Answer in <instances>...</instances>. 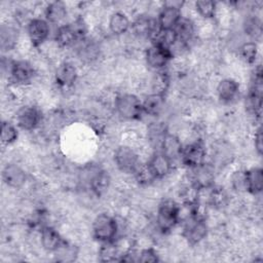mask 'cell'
I'll list each match as a JSON object with an SVG mask.
<instances>
[{
	"label": "cell",
	"mask_w": 263,
	"mask_h": 263,
	"mask_svg": "<svg viewBox=\"0 0 263 263\" xmlns=\"http://www.w3.org/2000/svg\"><path fill=\"white\" fill-rule=\"evenodd\" d=\"M179 222L180 205L171 199L161 201L156 214V224L158 229L163 233H167L173 230Z\"/></svg>",
	"instance_id": "cell-1"
},
{
	"label": "cell",
	"mask_w": 263,
	"mask_h": 263,
	"mask_svg": "<svg viewBox=\"0 0 263 263\" xmlns=\"http://www.w3.org/2000/svg\"><path fill=\"white\" fill-rule=\"evenodd\" d=\"M115 110L121 118L126 120H139L144 114L142 101L132 93L119 95L115 99Z\"/></svg>",
	"instance_id": "cell-2"
},
{
	"label": "cell",
	"mask_w": 263,
	"mask_h": 263,
	"mask_svg": "<svg viewBox=\"0 0 263 263\" xmlns=\"http://www.w3.org/2000/svg\"><path fill=\"white\" fill-rule=\"evenodd\" d=\"M118 232V223L116 219L108 214H100L92 223V235L96 240L104 243L116 238Z\"/></svg>",
	"instance_id": "cell-3"
},
{
	"label": "cell",
	"mask_w": 263,
	"mask_h": 263,
	"mask_svg": "<svg viewBox=\"0 0 263 263\" xmlns=\"http://www.w3.org/2000/svg\"><path fill=\"white\" fill-rule=\"evenodd\" d=\"M208 234V225L205 219L191 217L186 220L182 235L190 246L199 243Z\"/></svg>",
	"instance_id": "cell-4"
},
{
	"label": "cell",
	"mask_w": 263,
	"mask_h": 263,
	"mask_svg": "<svg viewBox=\"0 0 263 263\" xmlns=\"http://www.w3.org/2000/svg\"><path fill=\"white\" fill-rule=\"evenodd\" d=\"M181 6L182 3L180 2L164 3V6L161 8L157 17V23L161 30L166 31L176 28L182 18Z\"/></svg>",
	"instance_id": "cell-5"
},
{
	"label": "cell",
	"mask_w": 263,
	"mask_h": 263,
	"mask_svg": "<svg viewBox=\"0 0 263 263\" xmlns=\"http://www.w3.org/2000/svg\"><path fill=\"white\" fill-rule=\"evenodd\" d=\"M173 58V51L170 48L159 44H151L145 53V59L148 66L157 71L162 70Z\"/></svg>",
	"instance_id": "cell-6"
},
{
	"label": "cell",
	"mask_w": 263,
	"mask_h": 263,
	"mask_svg": "<svg viewBox=\"0 0 263 263\" xmlns=\"http://www.w3.org/2000/svg\"><path fill=\"white\" fill-rule=\"evenodd\" d=\"M114 161L119 171L125 174H134L140 164L138 154L128 146H119L114 152Z\"/></svg>",
	"instance_id": "cell-7"
},
{
	"label": "cell",
	"mask_w": 263,
	"mask_h": 263,
	"mask_svg": "<svg viewBox=\"0 0 263 263\" xmlns=\"http://www.w3.org/2000/svg\"><path fill=\"white\" fill-rule=\"evenodd\" d=\"M205 156L206 150L203 144L201 142H194L183 147L180 159L185 166L191 170L204 163Z\"/></svg>",
	"instance_id": "cell-8"
},
{
	"label": "cell",
	"mask_w": 263,
	"mask_h": 263,
	"mask_svg": "<svg viewBox=\"0 0 263 263\" xmlns=\"http://www.w3.org/2000/svg\"><path fill=\"white\" fill-rule=\"evenodd\" d=\"M84 179L89 189L96 195L103 194L110 185V176L108 172L97 166L90 167V170L86 168Z\"/></svg>",
	"instance_id": "cell-9"
},
{
	"label": "cell",
	"mask_w": 263,
	"mask_h": 263,
	"mask_svg": "<svg viewBox=\"0 0 263 263\" xmlns=\"http://www.w3.org/2000/svg\"><path fill=\"white\" fill-rule=\"evenodd\" d=\"M191 184L198 190L202 191L211 188L215 182V168L214 165L202 163L201 165L191 168Z\"/></svg>",
	"instance_id": "cell-10"
},
{
	"label": "cell",
	"mask_w": 263,
	"mask_h": 263,
	"mask_svg": "<svg viewBox=\"0 0 263 263\" xmlns=\"http://www.w3.org/2000/svg\"><path fill=\"white\" fill-rule=\"evenodd\" d=\"M49 23L43 18H32L27 25V32L34 47L42 45L49 36Z\"/></svg>",
	"instance_id": "cell-11"
},
{
	"label": "cell",
	"mask_w": 263,
	"mask_h": 263,
	"mask_svg": "<svg viewBox=\"0 0 263 263\" xmlns=\"http://www.w3.org/2000/svg\"><path fill=\"white\" fill-rule=\"evenodd\" d=\"M41 121L40 110L32 105L22 107L16 113V124L24 130L35 129Z\"/></svg>",
	"instance_id": "cell-12"
},
{
	"label": "cell",
	"mask_w": 263,
	"mask_h": 263,
	"mask_svg": "<svg viewBox=\"0 0 263 263\" xmlns=\"http://www.w3.org/2000/svg\"><path fill=\"white\" fill-rule=\"evenodd\" d=\"M8 74L12 82L26 84L33 79L35 71L33 66L27 61H12Z\"/></svg>",
	"instance_id": "cell-13"
},
{
	"label": "cell",
	"mask_w": 263,
	"mask_h": 263,
	"mask_svg": "<svg viewBox=\"0 0 263 263\" xmlns=\"http://www.w3.org/2000/svg\"><path fill=\"white\" fill-rule=\"evenodd\" d=\"M2 180L10 188L18 189L26 183L25 171L15 163H7L2 170Z\"/></svg>",
	"instance_id": "cell-14"
},
{
	"label": "cell",
	"mask_w": 263,
	"mask_h": 263,
	"mask_svg": "<svg viewBox=\"0 0 263 263\" xmlns=\"http://www.w3.org/2000/svg\"><path fill=\"white\" fill-rule=\"evenodd\" d=\"M147 164L149 165L156 180L167 176L173 168V161L160 151H156L148 160Z\"/></svg>",
	"instance_id": "cell-15"
},
{
	"label": "cell",
	"mask_w": 263,
	"mask_h": 263,
	"mask_svg": "<svg viewBox=\"0 0 263 263\" xmlns=\"http://www.w3.org/2000/svg\"><path fill=\"white\" fill-rule=\"evenodd\" d=\"M77 79V70L69 62L62 63L55 70L54 81L60 87H70Z\"/></svg>",
	"instance_id": "cell-16"
},
{
	"label": "cell",
	"mask_w": 263,
	"mask_h": 263,
	"mask_svg": "<svg viewBox=\"0 0 263 263\" xmlns=\"http://www.w3.org/2000/svg\"><path fill=\"white\" fill-rule=\"evenodd\" d=\"M183 147L184 146L182 145L180 139L177 136L168 133L164 137L159 151L174 162L175 160L180 159L183 151Z\"/></svg>",
	"instance_id": "cell-17"
},
{
	"label": "cell",
	"mask_w": 263,
	"mask_h": 263,
	"mask_svg": "<svg viewBox=\"0 0 263 263\" xmlns=\"http://www.w3.org/2000/svg\"><path fill=\"white\" fill-rule=\"evenodd\" d=\"M157 20L151 18L147 15H141L133 22L130 28L136 36L149 39L153 31L157 28Z\"/></svg>",
	"instance_id": "cell-18"
},
{
	"label": "cell",
	"mask_w": 263,
	"mask_h": 263,
	"mask_svg": "<svg viewBox=\"0 0 263 263\" xmlns=\"http://www.w3.org/2000/svg\"><path fill=\"white\" fill-rule=\"evenodd\" d=\"M40 240L42 248L47 252H54L65 240L53 227L43 226L40 232Z\"/></svg>",
	"instance_id": "cell-19"
},
{
	"label": "cell",
	"mask_w": 263,
	"mask_h": 263,
	"mask_svg": "<svg viewBox=\"0 0 263 263\" xmlns=\"http://www.w3.org/2000/svg\"><path fill=\"white\" fill-rule=\"evenodd\" d=\"M239 91V84L231 78H225L218 83L217 95L220 101L224 103L232 102Z\"/></svg>",
	"instance_id": "cell-20"
},
{
	"label": "cell",
	"mask_w": 263,
	"mask_h": 263,
	"mask_svg": "<svg viewBox=\"0 0 263 263\" xmlns=\"http://www.w3.org/2000/svg\"><path fill=\"white\" fill-rule=\"evenodd\" d=\"M263 189V171L261 167H252L246 171V191L253 195L262 192Z\"/></svg>",
	"instance_id": "cell-21"
},
{
	"label": "cell",
	"mask_w": 263,
	"mask_h": 263,
	"mask_svg": "<svg viewBox=\"0 0 263 263\" xmlns=\"http://www.w3.org/2000/svg\"><path fill=\"white\" fill-rule=\"evenodd\" d=\"M167 134V126L164 122L161 121L151 122L147 128L148 140L154 149H156V151H159L161 143Z\"/></svg>",
	"instance_id": "cell-22"
},
{
	"label": "cell",
	"mask_w": 263,
	"mask_h": 263,
	"mask_svg": "<svg viewBox=\"0 0 263 263\" xmlns=\"http://www.w3.org/2000/svg\"><path fill=\"white\" fill-rule=\"evenodd\" d=\"M165 96L152 92L142 102L143 112L150 116H157L163 109Z\"/></svg>",
	"instance_id": "cell-23"
},
{
	"label": "cell",
	"mask_w": 263,
	"mask_h": 263,
	"mask_svg": "<svg viewBox=\"0 0 263 263\" xmlns=\"http://www.w3.org/2000/svg\"><path fill=\"white\" fill-rule=\"evenodd\" d=\"M18 38L17 29L8 24H3L0 29V46L2 50H10L12 49Z\"/></svg>",
	"instance_id": "cell-24"
},
{
	"label": "cell",
	"mask_w": 263,
	"mask_h": 263,
	"mask_svg": "<svg viewBox=\"0 0 263 263\" xmlns=\"http://www.w3.org/2000/svg\"><path fill=\"white\" fill-rule=\"evenodd\" d=\"M45 20L51 24L61 23L67 15V7L62 1L50 2L44 11Z\"/></svg>",
	"instance_id": "cell-25"
},
{
	"label": "cell",
	"mask_w": 263,
	"mask_h": 263,
	"mask_svg": "<svg viewBox=\"0 0 263 263\" xmlns=\"http://www.w3.org/2000/svg\"><path fill=\"white\" fill-rule=\"evenodd\" d=\"M54 41L60 47H69L78 42V39L70 24H67L62 25L57 29L54 34Z\"/></svg>",
	"instance_id": "cell-26"
},
{
	"label": "cell",
	"mask_w": 263,
	"mask_h": 263,
	"mask_svg": "<svg viewBox=\"0 0 263 263\" xmlns=\"http://www.w3.org/2000/svg\"><path fill=\"white\" fill-rule=\"evenodd\" d=\"M175 31L177 33L179 43L183 46H188L189 42L192 40L194 35L193 23L188 18L182 17L179 24L176 26Z\"/></svg>",
	"instance_id": "cell-27"
},
{
	"label": "cell",
	"mask_w": 263,
	"mask_h": 263,
	"mask_svg": "<svg viewBox=\"0 0 263 263\" xmlns=\"http://www.w3.org/2000/svg\"><path fill=\"white\" fill-rule=\"evenodd\" d=\"M130 23L128 17L122 12H114L109 18V29L114 35H122L128 31Z\"/></svg>",
	"instance_id": "cell-28"
},
{
	"label": "cell",
	"mask_w": 263,
	"mask_h": 263,
	"mask_svg": "<svg viewBox=\"0 0 263 263\" xmlns=\"http://www.w3.org/2000/svg\"><path fill=\"white\" fill-rule=\"evenodd\" d=\"M53 253L55 254L54 257L59 262H73L78 256L77 248L66 240H64Z\"/></svg>",
	"instance_id": "cell-29"
},
{
	"label": "cell",
	"mask_w": 263,
	"mask_h": 263,
	"mask_svg": "<svg viewBox=\"0 0 263 263\" xmlns=\"http://www.w3.org/2000/svg\"><path fill=\"white\" fill-rule=\"evenodd\" d=\"M134 175H135L137 182L140 185H150L151 183L156 181V178L154 177L153 173L151 172V170L147 163H143V164L140 163L137 166V168L135 170Z\"/></svg>",
	"instance_id": "cell-30"
},
{
	"label": "cell",
	"mask_w": 263,
	"mask_h": 263,
	"mask_svg": "<svg viewBox=\"0 0 263 263\" xmlns=\"http://www.w3.org/2000/svg\"><path fill=\"white\" fill-rule=\"evenodd\" d=\"M76 43H79L78 46V54L83 60H92L96 59L99 53V48L97 45L90 41H88L86 38L83 40H80Z\"/></svg>",
	"instance_id": "cell-31"
},
{
	"label": "cell",
	"mask_w": 263,
	"mask_h": 263,
	"mask_svg": "<svg viewBox=\"0 0 263 263\" xmlns=\"http://www.w3.org/2000/svg\"><path fill=\"white\" fill-rule=\"evenodd\" d=\"M170 86V76L163 70H159L152 80V88L155 93L164 95Z\"/></svg>",
	"instance_id": "cell-32"
},
{
	"label": "cell",
	"mask_w": 263,
	"mask_h": 263,
	"mask_svg": "<svg viewBox=\"0 0 263 263\" xmlns=\"http://www.w3.org/2000/svg\"><path fill=\"white\" fill-rule=\"evenodd\" d=\"M209 193V203L215 208H222L227 202V194L223 188L213 185Z\"/></svg>",
	"instance_id": "cell-33"
},
{
	"label": "cell",
	"mask_w": 263,
	"mask_h": 263,
	"mask_svg": "<svg viewBox=\"0 0 263 263\" xmlns=\"http://www.w3.org/2000/svg\"><path fill=\"white\" fill-rule=\"evenodd\" d=\"M239 55L243 62L248 64H254L258 55L257 44L253 41L245 42L238 49Z\"/></svg>",
	"instance_id": "cell-34"
},
{
	"label": "cell",
	"mask_w": 263,
	"mask_h": 263,
	"mask_svg": "<svg viewBox=\"0 0 263 263\" xmlns=\"http://www.w3.org/2000/svg\"><path fill=\"white\" fill-rule=\"evenodd\" d=\"M18 133L16 127L8 122V121H2L1 124V142L3 145H10L14 143L17 140Z\"/></svg>",
	"instance_id": "cell-35"
},
{
	"label": "cell",
	"mask_w": 263,
	"mask_h": 263,
	"mask_svg": "<svg viewBox=\"0 0 263 263\" xmlns=\"http://www.w3.org/2000/svg\"><path fill=\"white\" fill-rule=\"evenodd\" d=\"M243 30L247 35L252 38H259L262 34L261 21L256 16H249L243 23Z\"/></svg>",
	"instance_id": "cell-36"
},
{
	"label": "cell",
	"mask_w": 263,
	"mask_h": 263,
	"mask_svg": "<svg viewBox=\"0 0 263 263\" xmlns=\"http://www.w3.org/2000/svg\"><path fill=\"white\" fill-rule=\"evenodd\" d=\"M197 12L204 18H212L216 14L217 3L211 0H198L195 2Z\"/></svg>",
	"instance_id": "cell-37"
},
{
	"label": "cell",
	"mask_w": 263,
	"mask_h": 263,
	"mask_svg": "<svg viewBox=\"0 0 263 263\" xmlns=\"http://www.w3.org/2000/svg\"><path fill=\"white\" fill-rule=\"evenodd\" d=\"M138 262L155 263L159 262V257L157 252L153 248H146L138 253Z\"/></svg>",
	"instance_id": "cell-38"
},
{
	"label": "cell",
	"mask_w": 263,
	"mask_h": 263,
	"mask_svg": "<svg viewBox=\"0 0 263 263\" xmlns=\"http://www.w3.org/2000/svg\"><path fill=\"white\" fill-rule=\"evenodd\" d=\"M71 28L73 29L78 41L80 40H83L86 38V35H87V25L86 23L82 20V18H76L75 21H73L71 24H70Z\"/></svg>",
	"instance_id": "cell-39"
},
{
	"label": "cell",
	"mask_w": 263,
	"mask_h": 263,
	"mask_svg": "<svg viewBox=\"0 0 263 263\" xmlns=\"http://www.w3.org/2000/svg\"><path fill=\"white\" fill-rule=\"evenodd\" d=\"M231 185L236 191H246V171H236L231 176Z\"/></svg>",
	"instance_id": "cell-40"
},
{
	"label": "cell",
	"mask_w": 263,
	"mask_h": 263,
	"mask_svg": "<svg viewBox=\"0 0 263 263\" xmlns=\"http://www.w3.org/2000/svg\"><path fill=\"white\" fill-rule=\"evenodd\" d=\"M254 146H255V150L257 151L258 155H262V153H263V136H262L261 127H258L255 133Z\"/></svg>",
	"instance_id": "cell-41"
}]
</instances>
